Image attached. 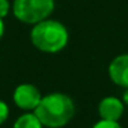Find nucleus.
<instances>
[{
	"instance_id": "nucleus-1",
	"label": "nucleus",
	"mask_w": 128,
	"mask_h": 128,
	"mask_svg": "<svg viewBox=\"0 0 128 128\" xmlns=\"http://www.w3.org/2000/svg\"><path fill=\"white\" fill-rule=\"evenodd\" d=\"M34 114L39 117L43 125L58 128L65 125L74 114V103L65 94H50L42 98L34 109Z\"/></svg>"
},
{
	"instance_id": "nucleus-2",
	"label": "nucleus",
	"mask_w": 128,
	"mask_h": 128,
	"mask_svg": "<svg viewBox=\"0 0 128 128\" xmlns=\"http://www.w3.org/2000/svg\"><path fill=\"white\" fill-rule=\"evenodd\" d=\"M30 40L37 50L54 54L66 47L69 33L61 22L44 20L33 26L30 32Z\"/></svg>"
},
{
	"instance_id": "nucleus-3",
	"label": "nucleus",
	"mask_w": 128,
	"mask_h": 128,
	"mask_svg": "<svg viewBox=\"0 0 128 128\" xmlns=\"http://www.w3.org/2000/svg\"><path fill=\"white\" fill-rule=\"evenodd\" d=\"M54 6L55 0H14L12 12L21 22L37 24L54 11Z\"/></svg>"
},
{
	"instance_id": "nucleus-4",
	"label": "nucleus",
	"mask_w": 128,
	"mask_h": 128,
	"mask_svg": "<svg viewBox=\"0 0 128 128\" xmlns=\"http://www.w3.org/2000/svg\"><path fill=\"white\" fill-rule=\"evenodd\" d=\"M42 100L40 91L33 84H21L14 91V102L18 108L32 110L36 109Z\"/></svg>"
},
{
	"instance_id": "nucleus-5",
	"label": "nucleus",
	"mask_w": 128,
	"mask_h": 128,
	"mask_svg": "<svg viewBox=\"0 0 128 128\" xmlns=\"http://www.w3.org/2000/svg\"><path fill=\"white\" fill-rule=\"evenodd\" d=\"M109 74L113 83L128 88V54L118 55L112 61L109 66Z\"/></svg>"
},
{
	"instance_id": "nucleus-6",
	"label": "nucleus",
	"mask_w": 128,
	"mask_h": 128,
	"mask_svg": "<svg viewBox=\"0 0 128 128\" xmlns=\"http://www.w3.org/2000/svg\"><path fill=\"white\" fill-rule=\"evenodd\" d=\"M124 112L121 100L114 96H108L100 100L99 103V114L102 120H109V121H117L121 117Z\"/></svg>"
},
{
	"instance_id": "nucleus-7",
	"label": "nucleus",
	"mask_w": 128,
	"mask_h": 128,
	"mask_svg": "<svg viewBox=\"0 0 128 128\" xmlns=\"http://www.w3.org/2000/svg\"><path fill=\"white\" fill-rule=\"evenodd\" d=\"M14 128H43L42 121L36 114H24L15 121Z\"/></svg>"
},
{
	"instance_id": "nucleus-8",
	"label": "nucleus",
	"mask_w": 128,
	"mask_h": 128,
	"mask_svg": "<svg viewBox=\"0 0 128 128\" xmlns=\"http://www.w3.org/2000/svg\"><path fill=\"white\" fill-rule=\"evenodd\" d=\"M92 128H121V125L117 121H109V120H100L99 122L94 125Z\"/></svg>"
},
{
	"instance_id": "nucleus-9",
	"label": "nucleus",
	"mask_w": 128,
	"mask_h": 128,
	"mask_svg": "<svg viewBox=\"0 0 128 128\" xmlns=\"http://www.w3.org/2000/svg\"><path fill=\"white\" fill-rule=\"evenodd\" d=\"M10 12V2L8 0H0V18L3 20Z\"/></svg>"
},
{
	"instance_id": "nucleus-10",
	"label": "nucleus",
	"mask_w": 128,
	"mask_h": 128,
	"mask_svg": "<svg viewBox=\"0 0 128 128\" xmlns=\"http://www.w3.org/2000/svg\"><path fill=\"white\" fill-rule=\"evenodd\" d=\"M7 118H8V106L3 100H0V124H3Z\"/></svg>"
},
{
	"instance_id": "nucleus-11",
	"label": "nucleus",
	"mask_w": 128,
	"mask_h": 128,
	"mask_svg": "<svg viewBox=\"0 0 128 128\" xmlns=\"http://www.w3.org/2000/svg\"><path fill=\"white\" fill-rule=\"evenodd\" d=\"M3 34H4V22H3V20L0 18V39L3 37Z\"/></svg>"
},
{
	"instance_id": "nucleus-12",
	"label": "nucleus",
	"mask_w": 128,
	"mask_h": 128,
	"mask_svg": "<svg viewBox=\"0 0 128 128\" xmlns=\"http://www.w3.org/2000/svg\"><path fill=\"white\" fill-rule=\"evenodd\" d=\"M122 100H124V103H127V105H128V88L125 90L124 95H122Z\"/></svg>"
}]
</instances>
